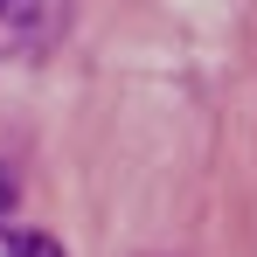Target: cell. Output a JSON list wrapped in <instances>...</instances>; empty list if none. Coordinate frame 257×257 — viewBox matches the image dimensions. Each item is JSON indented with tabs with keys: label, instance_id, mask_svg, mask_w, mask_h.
<instances>
[{
	"label": "cell",
	"instance_id": "cell-2",
	"mask_svg": "<svg viewBox=\"0 0 257 257\" xmlns=\"http://www.w3.org/2000/svg\"><path fill=\"white\" fill-rule=\"evenodd\" d=\"M7 257H63V243H56V236H42V229H21V236L7 243Z\"/></svg>",
	"mask_w": 257,
	"mask_h": 257
},
{
	"label": "cell",
	"instance_id": "cell-1",
	"mask_svg": "<svg viewBox=\"0 0 257 257\" xmlns=\"http://www.w3.org/2000/svg\"><path fill=\"white\" fill-rule=\"evenodd\" d=\"M63 35V7L56 0H0V63H35Z\"/></svg>",
	"mask_w": 257,
	"mask_h": 257
},
{
	"label": "cell",
	"instance_id": "cell-3",
	"mask_svg": "<svg viewBox=\"0 0 257 257\" xmlns=\"http://www.w3.org/2000/svg\"><path fill=\"white\" fill-rule=\"evenodd\" d=\"M14 209V181H7V167H0V215Z\"/></svg>",
	"mask_w": 257,
	"mask_h": 257
}]
</instances>
